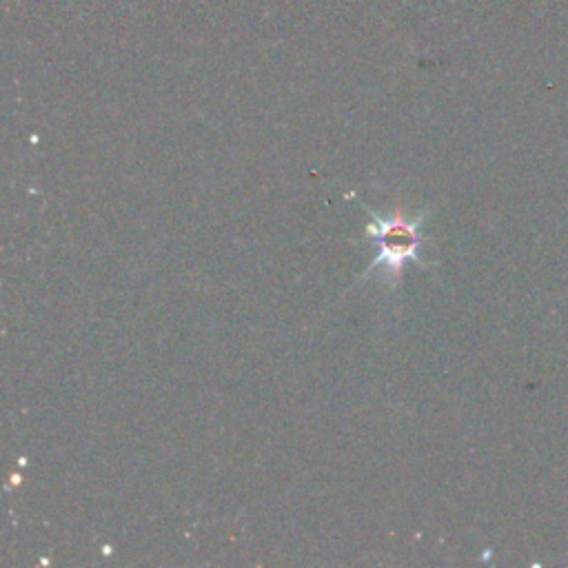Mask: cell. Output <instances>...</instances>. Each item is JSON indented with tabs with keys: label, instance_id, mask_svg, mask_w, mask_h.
Listing matches in <instances>:
<instances>
[{
	"label": "cell",
	"instance_id": "1",
	"mask_svg": "<svg viewBox=\"0 0 568 568\" xmlns=\"http://www.w3.org/2000/svg\"><path fill=\"white\" fill-rule=\"evenodd\" d=\"M369 236L375 240L380 253L373 265H384L389 273H398L404 262L418 260L420 247V220H409L404 216L373 218Z\"/></svg>",
	"mask_w": 568,
	"mask_h": 568
}]
</instances>
